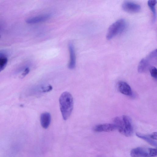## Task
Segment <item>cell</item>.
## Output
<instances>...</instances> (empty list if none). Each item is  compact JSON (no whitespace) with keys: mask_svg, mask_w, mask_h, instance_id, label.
I'll list each match as a JSON object with an SVG mask.
<instances>
[{"mask_svg":"<svg viewBox=\"0 0 157 157\" xmlns=\"http://www.w3.org/2000/svg\"><path fill=\"white\" fill-rule=\"evenodd\" d=\"M122 8L125 11L130 13H137L141 9L140 5L130 1L124 2L122 5Z\"/></svg>","mask_w":157,"mask_h":157,"instance_id":"8992f818","label":"cell"},{"mask_svg":"<svg viewBox=\"0 0 157 157\" xmlns=\"http://www.w3.org/2000/svg\"><path fill=\"white\" fill-rule=\"evenodd\" d=\"M51 120V115L49 113L44 112L41 114L40 121L43 128L45 129L47 128L50 124Z\"/></svg>","mask_w":157,"mask_h":157,"instance_id":"8fae6325","label":"cell"},{"mask_svg":"<svg viewBox=\"0 0 157 157\" xmlns=\"http://www.w3.org/2000/svg\"><path fill=\"white\" fill-rule=\"evenodd\" d=\"M59 103L63 118L66 120L70 117L73 107V100L71 94L67 92L62 93L59 98Z\"/></svg>","mask_w":157,"mask_h":157,"instance_id":"6da1fadb","label":"cell"},{"mask_svg":"<svg viewBox=\"0 0 157 157\" xmlns=\"http://www.w3.org/2000/svg\"><path fill=\"white\" fill-rule=\"evenodd\" d=\"M70 59L68 67L70 69H73L76 65V56L74 46L72 43H70L69 45Z\"/></svg>","mask_w":157,"mask_h":157,"instance_id":"9c48e42d","label":"cell"},{"mask_svg":"<svg viewBox=\"0 0 157 157\" xmlns=\"http://www.w3.org/2000/svg\"><path fill=\"white\" fill-rule=\"evenodd\" d=\"M157 1L155 0H149L148 1L147 4L153 14V21L154 22L156 18V13L155 6Z\"/></svg>","mask_w":157,"mask_h":157,"instance_id":"4fadbf2b","label":"cell"},{"mask_svg":"<svg viewBox=\"0 0 157 157\" xmlns=\"http://www.w3.org/2000/svg\"><path fill=\"white\" fill-rule=\"evenodd\" d=\"M132 157H154L157 155L156 149L144 147L133 149L130 152Z\"/></svg>","mask_w":157,"mask_h":157,"instance_id":"3957f363","label":"cell"},{"mask_svg":"<svg viewBox=\"0 0 157 157\" xmlns=\"http://www.w3.org/2000/svg\"><path fill=\"white\" fill-rule=\"evenodd\" d=\"M136 135L138 137L144 140L151 145L155 147L157 146L156 140L152 139L149 135H146L137 132Z\"/></svg>","mask_w":157,"mask_h":157,"instance_id":"7c38bea8","label":"cell"},{"mask_svg":"<svg viewBox=\"0 0 157 157\" xmlns=\"http://www.w3.org/2000/svg\"><path fill=\"white\" fill-rule=\"evenodd\" d=\"M51 14H46L30 18L26 20V22L29 24H33L47 20L51 17Z\"/></svg>","mask_w":157,"mask_h":157,"instance_id":"30bf717a","label":"cell"},{"mask_svg":"<svg viewBox=\"0 0 157 157\" xmlns=\"http://www.w3.org/2000/svg\"><path fill=\"white\" fill-rule=\"evenodd\" d=\"M8 62V59L5 54L0 52V72L6 67Z\"/></svg>","mask_w":157,"mask_h":157,"instance_id":"5bb4252c","label":"cell"},{"mask_svg":"<svg viewBox=\"0 0 157 157\" xmlns=\"http://www.w3.org/2000/svg\"><path fill=\"white\" fill-rule=\"evenodd\" d=\"M149 71L151 76L155 79L157 77V70L154 66H151L149 68Z\"/></svg>","mask_w":157,"mask_h":157,"instance_id":"9a60e30c","label":"cell"},{"mask_svg":"<svg viewBox=\"0 0 157 157\" xmlns=\"http://www.w3.org/2000/svg\"><path fill=\"white\" fill-rule=\"evenodd\" d=\"M122 119L123 122L120 133L126 136H130L133 132L131 120L129 117L125 115L123 116Z\"/></svg>","mask_w":157,"mask_h":157,"instance_id":"5b68a950","label":"cell"},{"mask_svg":"<svg viewBox=\"0 0 157 157\" xmlns=\"http://www.w3.org/2000/svg\"><path fill=\"white\" fill-rule=\"evenodd\" d=\"M52 89V87L51 86L49 85L46 88H43V91L44 92H48L50 91Z\"/></svg>","mask_w":157,"mask_h":157,"instance_id":"e0dca14e","label":"cell"},{"mask_svg":"<svg viewBox=\"0 0 157 157\" xmlns=\"http://www.w3.org/2000/svg\"><path fill=\"white\" fill-rule=\"evenodd\" d=\"M127 23L124 19L117 20L109 27L106 35L107 40H110L123 32L126 29Z\"/></svg>","mask_w":157,"mask_h":157,"instance_id":"7a4b0ae2","label":"cell"},{"mask_svg":"<svg viewBox=\"0 0 157 157\" xmlns=\"http://www.w3.org/2000/svg\"><path fill=\"white\" fill-rule=\"evenodd\" d=\"M118 89L121 93L127 96L132 95V91L129 85L126 82L121 81L117 85Z\"/></svg>","mask_w":157,"mask_h":157,"instance_id":"ba28073f","label":"cell"},{"mask_svg":"<svg viewBox=\"0 0 157 157\" xmlns=\"http://www.w3.org/2000/svg\"><path fill=\"white\" fill-rule=\"evenodd\" d=\"M116 129L114 124L105 123L95 125L93 128V130L96 132H110L114 131Z\"/></svg>","mask_w":157,"mask_h":157,"instance_id":"52a82bcc","label":"cell"},{"mask_svg":"<svg viewBox=\"0 0 157 157\" xmlns=\"http://www.w3.org/2000/svg\"><path fill=\"white\" fill-rule=\"evenodd\" d=\"M29 71V68L27 67L25 69L23 73L22 74V76L23 77H24L28 74Z\"/></svg>","mask_w":157,"mask_h":157,"instance_id":"2e32d148","label":"cell"},{"mask_svg":"<svg viewBox=\"0 0 157 157\" xmlns=\"http://www.w3.org/2000/svg\"><path fill=\"white\" fill-rule=\"evenodd\" d=\"M157 59L156 49L151 52L145 58L142 59L140 62L138 67V71L139 73L144 72L148 68H150L151 61Z\"/></svg>","mask_w":157,"mask_h":157,"instance_id":"277c9868","label":"cell"}]
</instances>
